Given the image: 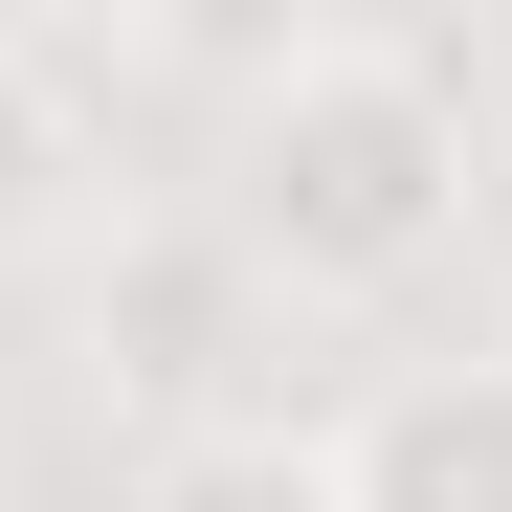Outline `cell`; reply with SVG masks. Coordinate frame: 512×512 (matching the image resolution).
<instances>
[{"mask_svg": "<svg viewBox=\"0 0 512 512\" xmlns=\"http://www.w3.org/2000/svg\"><path fill=\"white\" fill-rule=\"evenodd\" d=\"M201 223H223L245 290L379 312V290H423L490 223V90L446 45H401V23H290V45H245V90H223Z\"/></svg>", "mask_w": 512, "mask_h": 512, "instance_id": "1", "label": "cell"}, {"mask_svg": "<svg viewBox=\"0 0 512 512\" xmlns=\"http://www.w3.org/2000/svg\"><path fill=\"white\" fill-rule=\"evenodd\" d=\"M223 312H268V290L223 268V223H134L112 201V245H90V379L134 401V446H156V423H223V379H201Z\"/></svg>", "mask_w": 512, "mask_h": 512, "instance_id": "2", "label": "cell"}, {"mask_svg": "<svg viewBox=\"0 0 512 512\" xmlns=\"http://www.w3.org/2000/svg\"><path fill=\"white\" fill-rule=\"evenodd\" d=\"M357 512H512V357H401L357 423H334Z\"/></svg>", "mask_w": 512, "mask_h": 512, "instance_id": "3", "label": "cell"}, {"mask_svg": "<svg viewBox=\"0 0 512 512\" xmlns=\"http://www.w3.org/2000/svg\"><path fill=\"white\" fill-rule=\"evenodd\" d=\"M90 245H112V134L23 67V23H0V290H23V268H90Z\"/></svg>", "mask_w": 512, "mask_h": 512, "instance_id": "4", "label": "cell"}, {"mask_svg": "<svg viewBox=\"0 0 512 512\" xmlns=\"http://www.w3.org/2000/svg\"><path fill=\"white\" fill-rule=\"evenodd\" d=\"M134 512H357L312 401H223V423H156L134 446Z\"/></svg>", "mask_w": 512, "mask_h": 512, "instance_id": "5", "label": "cell"}]
</instances>
